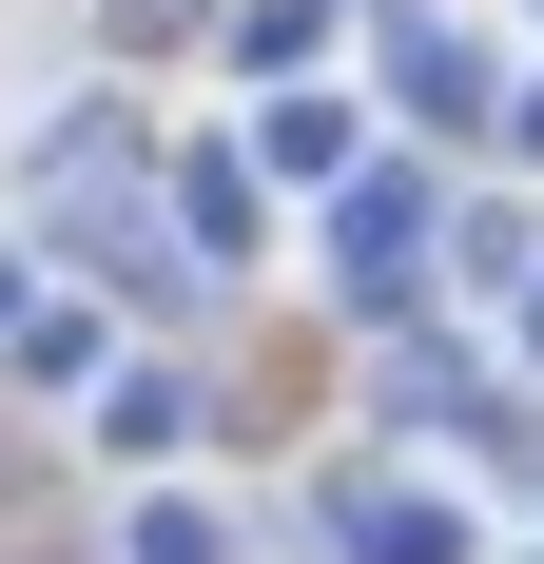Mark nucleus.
<instances>
[{
	"label": "nucleus",
	"instance_id": "f257e3e1",
	"mask_svg": "<svg viewBox=\"0 0 544 564\" xmlns=\"http://www.w3.org/2000/svg\"><path fill=\"white\" fill-rule=\"evenodd\" d=\"M350 545H370V564H467V525L409 507V487H370V507H350Z\"/></svg>",
	"mask_w": 544,
	"mask_h": 564
},
{
	"label": "nucleus",
	"instance_id": "f03ea898",
	"mask_svg": "<svg viewBox=\"0 0 544 564\" xmlns=\"http://www.w3.org/2000/svg\"><path fill=\"white\" fill-rule=\"evenodd\" d=\"M137 564H215V507H137Z\"/></svg>",
	"mask_w": 544,
	"mask_h": 564
}]
</instances>
